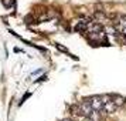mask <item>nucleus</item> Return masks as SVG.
<instances>
[{"label":"nucleus","instance_id":"1","mask_svg":"<svg viewBox=\"0 0 126 121\" xmlns=\"http://www.w3.org/2000/svg\"><path fill=\"white\" fill-rule=\"evenodd\" d=\"M92 111H94V108H92V105L89 104V101L84 100L82 103L78 104V113H79V115H82V117H89Z\"/></svg>","mask_w":126,"mask_h":121},{"label":"nucleus","instance_id":"2","mask_svg":"<svg viewBox=\"0 0 126 121\" xmlns=\"http://www.w3.org/2000/svg\"><path fill=\"white\" fill-rule=\"evenodd\" d=\"M86 101H89V104L92 105V108L96 111H102L103 110V103H102V97L101 96H92L89 98H84Z\"/></svg>","mask_w":126,"mask_h":121},{"label":"nucleus","instance_id":"3","mask_svg":"<svg viewBox=\"0 0 126 121\" xmlns=\"http://www.w3.org/2000/svg\"><path fill=\"white\" fill-rule=\"evenodd\" d=\"M88 26H89V22L88 20H79L78 23L75 24V27H74V30L77 31V33H86L88 31Z\"/></svg>","mask_w":126,"mask_h":121},{"label":"nucleus","instance_id":"4","mask_svg":"<svg viewBox=\"0 0 126 121\" xmlns=\"http://www.w3.org/2000/svg\"><path fill=\"white\" fill-rule=\"evenodd\" d=\"M118 110V105L113 103V100L112 101H109V103H106V104H103V110H102V113L103 114H113L115 111Z\"/></svg>","mask_w":126,"mask_h":121},{"label":"nucleus","instance_id":"5","mask_svg":"<svg viewBox=\"0 0 126 121\" xmlns=\"http://www.w3.org/2000/svg\"><path fill=\"white\" fill-rule=\"evenodd\" d=\"M112 100H113V103L118 105V108H119V107H122V105L125 104V97L118 96V94H113V96H112Z\"/></svg>","mask_w":126,"mask_h":121},{"label":"nucleus","instance_id":"6","mask_svg":"<svg viewBox=\"0 0 126 121\" xmlns=\"http://www.w3.org/2000/svg\"><path fill=\"white\" fill-rule=\"evenodd\" d=\"M91 121H101V111H96V110H94L91 113V115L88 117Z\"/></svg>","mask_w":126,"mask_h":121},{"label":"nucleus","instance_id":"7","mask_svg":"<svg viewBox=\"0 0 126 121\" xmlns=\"http://www.w3.org/2000/svg\"><path fill=\"white\" fill-rule=\"evenodd\" d=\"M1 3L4 4V7H7V9H10V7L14 4V0H1Z\"/></svg>","mask_w":126,"mask_h":121},{"label":"nucleus","instance_id":"8","mask_svg":"<svg viewBox=\"0 0 126 121\" xmlns=\"http://www.w3.org/2000/svg\"><path fill=\"white\" fill-rule=\"evenodd\" d=\"M120 33H122L123 37H126V26H122V27H120Z\"/></svg>","mask_w":126,"mask_h":121},{"label":"nucleus","instance_id":"9","mask_svg":"<svg viewBox=\"0 0 126 121\" xmlns=\"http://www.w3.org/2000/svg\"><path fill=\"white\" fill-rule=\"evenodd\" d=\"M61 121H74V120H71V118H65V120H61Z\"/></svg>","mask_w":126,"mask_h":121}]
</instances>
